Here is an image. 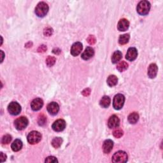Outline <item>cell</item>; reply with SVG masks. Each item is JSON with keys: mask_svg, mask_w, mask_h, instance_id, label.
Returning <instances> with one entry per match:
<instances>
[{"mask_svg": "<svg viewBox=\"0 0 163 163\" xmlns=\"http://www.w3.org/2000/svg\"><path fill=\"white\" fill-rule=\"evenodd\" d=\"M124 132L123 131L121 130V129H117L115 130L113 134H114V136L117 138H121L122 135H123Z\"/></svg>", "mask_w": 163, "mask_h": 163, "instance_id": "29", "label": "cell"}, {"mask_svg": "<svg viewBox=\"0 0 163 163\" xmlns=\"http://www.w3.org/2000/svg\"><path fill=\"white\" fill-rule=\"evenodd\" d=\"M27 139L28 142H29L30 144L34 145V144H36L40 142V141L41 140V139H42V134H41L38 131H31V132H30L29 134L27 135Z\"/></svg>", "mask_w": 163, "mask_h": 163, "instance_id": "5", "label": "cell"}, {"mask_svg": "<svg viewBox=\"0 0 163 163\" xmlns=\"http://www.w3.org/2000/svg\"><path fill=\"white\" fill-rule=\"evenodd\" d=\"M87 42L90 45H94L96 43V38L95 37L92 35H90L88 38H87Z\"/></svg>", "mask_w": 163, "mask_h": 163, "instance_id": "32", "label": "cell"}, {"mask_svg": "<svg viewBox=\"0 0 163 163\" xmlns=\"http://www.w3.org/2000/svg\"><path fill=\"white\" fill-rule=\"evenodd\" d=\"M12 149L14 152H18L21 150L22 147H23V142L19 139L15 140L14 142L12 144Z\"/></svg>", "mask_w": 163, "mask_h": 163, "instance_id": "18", "label": "cell"}, {"mask_svg": "<svg viewBox=\"0 0 163 163\" xmlns=\"http://www.w3.org/2000/svg\"><path fill=\"white\" fill-rule=\"evenodd\" d=\"M82 95L84 96H88L90 94V89L89 88L85 89L82 92Z\"/></svg>", "mask_w": 163, "mask_h": 163, "instance_id": "33", "label": "cell"}, {"mask_svg": "<svg viewBox=\"0 0 163 163\" xmlns=\"http://www.w3.org/2000/svg\"><path fill=\"white\" fill-rule=\"evenodd\" d=\"M66 127V122L63 119H58L52 124V129L56 132L63 131Z\"/></svg>", "mask_w": 163, "mask_h": 163, "instance_id": "8", "label": "cell"}, {"mask_svg": "<svg viewBox=\"0 0 163 163\" xmlns=\"http://www.w3.org/2000/svg\"><path fill=\"white\" fill-rule=\"evenodd\" d=\"M108 127L110 129H114V128H117L120 125V120H119L118 117L117 115H114L110 117L109 118L108 122Z\"/></svg>", "mask_w": 163, "mask_h": 163, "instance_id": "10", "label": "cell"}, {"mask_svg": "<svg viewBox=\"0 0 163 163\" xmlns=\"http://www.w3.org/2000/svg\"><path fill=\"white\" fill-rule=\"evenodd\" d=\"M110 102H111L110 98L109 97L107 96H105L103 97L101 100H100L99 104L101 107L106 108H108L110 106Z\"/></svg>", "mask_w": 163, "mask_h": 163, "instance_id": "19", "label": "cell"}, {"mask_svg": "<svg viewBox=\"0 0 163 163\" xmlns=\"http://www.w3.org/2000/svg\"><path fill=\"white\" fill-rule=\"evenodd\" d=\"M125 101V97L124 95H122V94H118V95H115L114 101H113V106L115 110H121L123 107Z\"/></svg>", "mask_w": 163, "mask_h": 163, "instance_id": "4", "label": "cell"}, {"mask_svg": "<svg viewBox=\"0 0 163 163\" xmlns=\"http://www.w3.org/2000/svg\"><path fill=\"white\" fill-rule=\"evenodd\" d=\"M49 6L45 2H40L35 8V14L38 17H43L47 14Z\"/></svg>", "mask_w": 163, "mask_h": 163, "instance_id": "1", "label": "cell"}, {"mask_svg": "<svg viewBox=\"0 0 163 163\" xmlns=\"http://www.w3.org/2000/svg\"><path fill=\"white\" fill-rule=\"evenodd\" d=\"M150 3L147 1H140L137 6V12L141 15H146L149 14L150 9Z\"/></svg>", "mask_w": 163, "mask_h": 163, "instance_id": "2", "label": "cell"}, {"mask_svg": "<svg viewBox=\"0 0 163 163\" xmlns=\"http://www.w3.org/2000/svg\"><path fill=\"white\" fill-rule=\"evenodd\" d=\"M0 159H1V162H4L5 161H6L7 159V155L5 154H4L3 152H1V155H0Z\"/></svg>", "mask_w": 163, "mask_h": 163, "instance_id": "35", "label": "cell"}, {"mask_svg": "<svg viewBox=\"0 0 163 163\" xmlns=\"http://www.w3.org/2000/svg\"><path fill=\"white\" fill-rule=\"evenodd\" d=\"M46 121H47V118L43 114H41L39 116V118H38V124L40 126H43V125H45L46 123Z\"/></svg>", "mask_w": 163, "mask_h": 163, "instance_id": "27", "label": "cell"}, {"mask_svg": "<svg viewBox=\"0 0 163 163\" xmlns=\"http://www.w3.org/2000/svg\"><path fill=\"white\" fill-rule=\"evenodd\" d=\"M47 47L44 45H41L40 47L38 48V52H44L47 51Z\"/></svg>", "mask_w": 163, "mask_h": 163, "instance_id": "34", "label": "cell"}, {"mask_svg": "<svg viewBox=\"0 0 163 163\" xmlns=\"http://www.w3.org/2000/svg\"><path fill=\"white\" fill-rule=\"evenodd\" d=\"M129 27V23L126 18H122L119 21L117 24V29L120 31H126Z\"/></svg>", "mask_w": 163, "mask_h": 163, "instance_id": "14", "label": "cell"}, {"mask_svg": "<svg viewBox=\"0 0 163 163\" xmlns=\"http://www.w3.org/2000/svg\"><path fill=\"white\" fill-rule=\"evenodd\" d=\"M45 162H58V161L54 156H49L48 158H47L45 161Z\"/></svg>", "mask_w": 163, "mask_h": 163, "instance_id": "30", "label": "cell"}, {"mask_svg": "<svg viewBox=\"0 0 163 163\" xmlns=\"http://www.w3.org/2000/svg\"><path fill=\"white\" fill-rule=\"evenodd\" d=\"M138 56V51L136 48L131 47L127 52V54L126 55V58L129 61H133L135 60Z\"/></svg>", "mask_w": 163, "mask_h": 163, "instance_id": "11", "label": "cell"}, {"mask_svg": "<svg viewBox=\"0 0 163 163\" xmlns=\"http://www.w3.org/2000/svg\"><path fill=\"white\" fill-rule=\"evenodd\" d=\"M53 53L55 54H59L61 53V50L59 49H54L53 50Z\"/></svg>", "mask_w": 163, "mask_h": 163, "instance_id": "36", "label": "cell"}, {"mask_svg": "<svg viewBox=\"0 0 163 163\" xmlns=\"http://www.w3.org/2000/svg\"><path fill=\"white\" fill-rule=\"evenodd\" d=\"M82 44L80 42H76L73 44L71 48V54L73 56L79 55L82 51Z\"/></svg>", "mask_w": 163, "mask_h": 163, "instance_id": "9", "label": "cell"}, {"mask_svg": "<svg viewBox=\"0 0 163 163\" xmlns=\"http://www.w3.org/2000/svg\"><path fill=\"white\" fill-rule=\"evenodd\" d=\"M95 55V51L94 49L90 47H87L85 50V51L83 52V54H82V58L84 60H89L90 58L93 57V55Z\"/></svg>", "mask_w": 163, "mask_h": 163, "instance_id": "15", "label": "cell"}, {"mask_svg": "<svg viewBox=\"0 0 163 163\" xmlns=\"http://www.w3.org/2000/svg\"><path fill=\"white\" fill-rule=\"evenodd\" d=\"M128 159L127 153L124 151H118L115 152L112 156V161L113 162L122 163L126 162Z\"/></svg>", "mask_w": 163, "mask_h": 163, "instance_id": "3", "label": "cell"}, {"mask_svg": "<svg viewBox=\"0 0 163 163\" xmlns=\"http://www.w3.org/2000/svg\"><path fill=\"white\" fill-rule=\"evenodd\" d=\"M118 78L115 75H110L107 79V84L110 87H114L117 84Z\"/></svg>", "mask_w": 163, "mask_h": 163, "instance_id": "22", "label": "cell"}, {"mask_svg": "<svg viewBox=\"0 0 163 163\" xmlns=\"http://www.w3.org/2000/svg\"><path fill=\"white\" fill-rule=\"evenodd\" d=\"M129 38L130 36L129 34H124L123 35H121L120 38H119L118 42L121 45H125L129 42Z\"/></svg>", "mask_w": 163, "mask_h": 163, "instance_id": "24", "label": "cell"}, {"mask_svg": "<svg viewBox=\"0 0 163 163\" xmlns=\"http://www.w3.org/2000/svg\"><path fill=\"white\" fill-rule=\"evenodd\" d=\"M1 56H2L1 62H3V58H4V53H3V51H1Z\"/></svg>", "mask_w": 163, "mask_h": 163, "instance_id": "37", "label": "cell"}, {"mask_svg": "<svg viewBox=\"0 0 163 163\" xmlns=\"http://www.w3.org/2000/svg\"><path fill=\"white\" fill-rule=\"evenodd\" d=\"M55 58L54 57H51V56H49L47 58V59H46V63L47 64L48 66L51 67L53 65L55 64Z\"/></svg>", "mask_w": 163, "mask_h": 163, "instance_id": "26", "label": "cell"}, {"mask_svg": "<svg viewBox=\"0 0 163 163\" xmlns=\"http://www.w3.org/2000/svg\"><path fill=\"white\" fill-rule=\"evenodd\" d=\"M139 120V115L136 112H133L128 117V121L131 124H136Z\"/></svg>", "mask_w": 163, "mask_h": 163, "instance_id": "20", "label": "cell"}, {"mask_svg": "<svg viewBox=\"0 0 163 163\" xmlns=\"http://www.w3.org/2000/svg\"><path fill=\"white\" fill-rule=\"evenodd\" d=\"M62 143V139L60 137L54 138L52 141V145L55 149H58Z\"/></svg>", "mask_w": 163, "mask_h": 163, "instance_id": "23", "label": "cell"}, {"mask_svg": "<svg viewBox=\"0 0 163 163\" xmlns=\"http://www.w3.org/2000/svg\"><path fill=\"white\" fill-rule=\"evenodd\" d=\"M8 111L12 115H17L21 112V106L17 102H12L8 106Z\"/></svg>", "mask_w": 163, "mask_h": 163, "instance_id": "7", "label": "cell"}, {"mask_svg": "<svg viewBox=\"0 0 163 163\" xmlns=\"http://www.w3.org/2000/svg\"><path fill=\"white\" fill-rule=\"evenodd\" d=\"M43 101L41 98H36L31 103V107L34 111H38L42 108Z\"/></svg>", "mask_w": 163, "mask_h": 163, "instance_id": "12", "label": "cell"}, {"mask_svg": "<svg viewBox=\"0 0 163 163\" xmlns=\"http://www.w3.org/2000/svg\"><path fill=\"white\" fill-rule=\"evenodd\" d=\"M114 147V142L111 140H106L103 145V150L105 153H109L112 151Z\"/></svg>", "mask_w": 163, "mask_h": 163, "instance_id": "17", "label": "cell"}, {"mask_svg": "<svg viewBox=\"0 0 163 163\" xmlns=\"http://www.w3.org/2000/svg\"><path fill=\"white\" fill-rule=\"evenodd\" d=\"M47 110L49 114L52 115H57L59 110V105L55 102H51L47 106Z\"/></svg>", "mask_w": 163, "mask_h": 163, "instance_id": "13", "label": "cell"}, {"mask_svg": "<svg viewBox=\"0 0 163 163\" xmlns=\"http://www.w3.org/2000/svg\"><path fill=\"white\" fill-rule=\"evenodd\" d=\"M158 68L155 64L152 63L150 64L148 69V76L150 78H154L158 74Z\"/></svg>", "mask_w": 163, "mask_h": 163, "instance_id": "16", "label": "cell"}, {"mask_svg": "<svg viewBox=\"0 0 163 163\" xmlns=\"http://www.w3.org/2000/svg\"><path fill=\"white\" fill-rule=\"evenodd\" d=\"M122 58V54L121 51H115L112 55V62L114 64H116L121 60Z\"/></svg>", "mask_w": 163, "mask_h": 163, "instance_id": "21", "label": "cell"}, {"mask_svg": "<svg viewBox=\"0 0 163 163\" xmlns=\"http://www.w3.org/2000/svg\"><path fill=\"white\" fill-rule=\"evenodd\" d=\"M127 68H128V64L125 61L121 62L120 63H118L117 64V69L118 70V71L120 72H122L125 70H126Z\"/></svg>", "mask_w": 163, "mask_h": 163, "instance_id": "25", "label": "cell"}, {"mask_svg": "<svg viewBox=\"0 0 163 163\" xmlns=\"http://www.w3.org/2000/svg\"><path fill=\"white\" fill-rule=\"evenodd\" d=\"M12 136L10 134H6L3 137L1 142L3 144H8L12 141Z\"/></svg>", "mask_w": 163, "mask_h": 163, "instance_id": "28", "label": "cell"}, {"mask_svg": "<svg viewBox=\"0 0 163 163\" xmlns=\"http://www.w3.org/2000/svg\"><path fill=\"white\" fill-rule=\"evenodd\" d=\"M28 122L29 121L26 117H21L15 121L14 125L17 130L21 131L24 129L27 126Z\"/></svg>", "mask_w": 163, "mask_h": 163, "instance_id": "6", "label": "cell"}, {"mask_svg": "<svg viewBox=\"0 0 163 163\" xmlns=\"http://www.w3.org/2000/svg\"><path fill=\"white\" fill-rule=\"evenodd\" d=\"M53 33V29L51 27H47L44 30V34L47 36H51Z\"/></svg>", "mask_w": 163, "mask_h": 163, "instance_id": "31", "label": "cell"}]
</instances>
